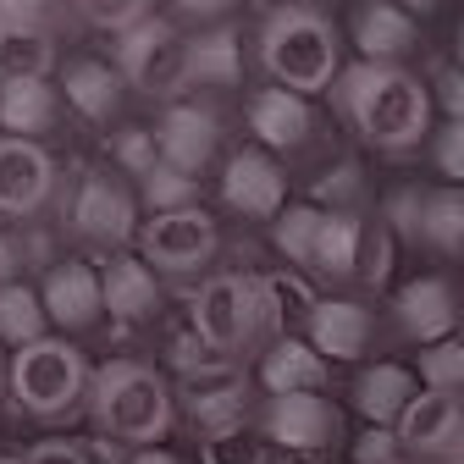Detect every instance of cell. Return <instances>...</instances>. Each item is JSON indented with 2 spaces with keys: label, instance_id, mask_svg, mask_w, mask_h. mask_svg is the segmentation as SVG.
I'll list each match as a JSON object with an SVG mask.
<instances>
[{
  "label": "cell",
  "instance_id": "1",
  "mask_svg": "<svg viewBox=\"0 0 464 464\" xmlns=\"http://www.w3.org/2000/svg\"><path fill=\"white\" fill-rule=\"evenodd\" d=\"M332 105L348 122L360 144L382 150V155H410L426 133H431V89L426 78H415L410 67H376V62H354L343 67Z\"/></svg>",
  "mask_w": 464,
  "mask_h": 464
},
{
  "label": "cell",
  "instance_id": "2",
  "mask_svg": "<svg viewBox=\"0 0 464 464\" xmlns=\"http://www.w3.org/2000/svg\"><path fill=\"white\" fill-rule=\"evenodd\" d=\"M260 67L271 78V89H287V94H332L337 78H343V34H337V17L321 12V6H271L260 17Z\"/></svg>",
  "mask_w": 464,
  "mask_h": 464
},
{
  "label": "cell",
  "instance_id": "3",
  "mask_svg": "<svg viewBox=\"0 0 464 464\" xmlns=\"http://www.w3.org/2000/svg\"><path fill=\"white\" fill-rule=\"evenodd\" d=\"M89 420L100 442H116L128 453L160 448L171 420H178V392L166 387V376L155 365L139 360H111L94 371V392H89Z\"/></svg>",
  "mask_w": 464,
  "mask_h": 464
},
{
  "label": "cell",
  "instance_id": "4",
  "mask_svg": "<svg viewBox=\"0 0 464 464\" xmlns=\"http://www.w3.org/2000/svg\"><path fill=\"white\" fill-rule=\"evenodd\" d=\"M194 332L205 337V348L216 360H249L255 348H271L282 337V315L266 294V276L255 271H221V276H205L194 287Z\"/></svg>",
  "mask_w": 464,
  "mask_h": 464
},
{
  "label": "cell",
  "instance_id": "5",
  "mask_svg": "<svg viewBox=\"0 0 464 464\" xmlns=\"http://www.w3.org/2000/svg\"><path fill=\"white\" fill-rule=\"evenodd\" d=\"M94 371L83 360V348L67 337H44L23 354H12V398L39 420V426H67L89 410Z\"/></svg>",
  "mask_w": 464,
  "mask_h": 464
},
{
  "label": "cell",
  "instance_id": "6",
  "mask_svg": "<svg viewBox=\"0 0 464 464\" xmlns=\"http://www.w3.org/2000/svg\"><path fill=\"white\" fill-rule=\"evenodd\" d=\"M116 72L128 78V89H139L144 100H171L188 89V34H178L171 17H150L139 23L128 39H116Z\"/></svg>",
  "mask_w": 464,
  "mask_h": 464
},
{
  "label": "cell",
  "instance_id": "7",
  "mask_svg": "<svg viewBox=\"0 0 464 464\" xmlns=\"http://www.w3.org/2000/svg\"><path fill=\"white\" fill-rule=\"evenodd\" d=\"M221 249V232H216V216L210 210H171V216H150L144 232H139V260L155 271V276H171V282H194L210 271Z\"/></svg>",
  "mask_w": 464,
  "mask_h": 464
},
{
  "label": "cell",
  "instance_id": "8",
  "mask_svg": "<svg viewBox=\"0 0 464 464\" xmlns=\"http://www.w3.org/2000/svg\"><path fill=\"white\" fill-rule=\"evenodd\" d=\"M67 221H72V232L89 244V249H100V255H128V244L139 238V199L128 194V183L122 178H111V171H83L78 178V188H72V199H67Z\"/></svg>",
  "mask_w": 464,
  "mask_h": 464
},
{
  "label": "cell",
  "instance_id": "9",
  "mask_svg": "<svg viewBox=\"0 0 464 464\" xmlns=\"http://www.w3.org/2000/svg\"><path fill=\"white\" fill-rule=\"evenodd\" d=\"M178 410L183 420L199 431V437H216V431H232V426H244L249 415V371L238 360H205L194 371L178 376Z\"/></svg>",
  "mask_w": 464,
  "mask_h": 464
},
{
  "label": "cell",
  "instance_id": "10",
  "mask_svg": "<svg viewBox=\"0 0 464 464\" xmlns=\"http://www.w3.org/2000/svg\"><path fill=\"white\" fill-rule=\"evenodd\" d=\"M260 437L287 453H332L343 437V410L321 392H294V398H266L260 410Z\"/></svg>",
  "mask_w": 464,
  "mask_h": 464
},
{
  "label": "cell",
  "instance_id": "11",
  "mask_svg": "<svg viewBox=\"0 0 464 464\" xmlns=\"http://www.w3.org/2000/svg\"><path fill=\"white\" fill-rule=\"evenodd\" d=\"M403 464H464V398L420 392L398 420Z\"/></svg>",
  "mask_w": 464,
  "mask_h": 464
},
{
  "label": "cell",
  "instance_id": "12",
  "mask_svg": "<svg viewBox=\"0 0 464 464\" xmlns=\"http://www.w3.org/2000/svg\"><path fill=\"white\" fill-rule=\"evenodd\" d=\"M282 199H287V171H282V160H271V150L244 144V150L227 155V166H221V205L232 216L276 221L287 210Z\"/></svg>",
  "mask_w": 464,
  "mask_h": 464
},
{
  "label": "cell",
  "instance_id": "13",
  "mask_svg": "<svg viewBox=\"0 0 464 464\" xmlns=\"http://www.w3.org/2000/svg\"><path fill=\"white\" fill-rule=\"evenodd\" d=\"M55 67V17L34 0L0 6V83L50 78Z\"/></svg>",
  "mask_w": 464,
  "mask_h": 464
},
{
  "label": "cell",
  "instance_id": "14",
  "mask_svg": "<svg viewBox=\"0 0 464 464\" xmlns=\"http://www.w3.org/2000/svg\"><path fill=\"white\" fill-rule=\"evenodd\" d=\"M55 199V155L28 139L0 133V216L28 221Z\"/></svg>",
  "mask_w": 464,
  "mask_h": 464
},
{
  "label": "cell",
  "instance_id": "15",
  "mask_svg": "<svg viewBox=\"0 0 464 464\" xmlns=\"http://www.w3.org/2000/svg\"><path fill=\"white\" fill-rule=\"evenodd\" d=\"M155 144H160V160L188 171V178H199V171L216 160L221 150V116L210 105H194V100H178L160 111L155 122Z\"/></svg>",
  "mask_w": 464,
  "mask_h": 464
},
{
  "label": "cell",
  "instance_id": "16",
  "mask_svg": "<svg viewBox=\"0 0 464 464\" xmlns=\"http://www.w3.org/2000/svg\"><path fill=\"white\" fill-rule=\"evenodd\" d=\"M39 299L50 310V326L55 337L62 332H89L100 315H105V287H100V266H83V260H55L39 282Z\"/></svg>",
  "mask_w": 464,
  "mask_h": 464
},
{
  "label": "cell",
  "instance_id": "17",
  "mask_svg": "<svg viewBox=\"0 0 464 464\" xmlns=\"http://www.w3.org/2000/svg\"><path fill=\"white\" fill-rule=\"evenodd\" d=\"M392 321L398 332L420 343V348H437L453 337L459 326V294H453V282L448 276H410L392 294Z\"/></svg>",
  "mask_w": 464,
  "mask_h": 464
},
{
  "label": "cell",
  "instance_id": "18",
  "mask_svg": "<svg viewBox=\"0 0 464 464\" xmlns=\"http://www.w3.org/2000/svg\"><path fill=\"white\" fill-rule=\"evenodd\" d=\"M371 332H376L371 304H360V299H321L310 326H304V343L332 365V360H360L371 348Z\"/></svg>",
  "mask_w": 464,
  "mask_h": 464
},
{
  "label": "cell",
  "instance_id": "19",
  "mask_svg": "<svg viewBox=\"0 0 464 464\" xmlns=\"http://www.w3.org/2000/svg\"><path fill=\"white\" fill-rule=\"evenodd\" d=\"M100 287H105V315L122 326H144L160 310V276L139 260V255H116L100 266Z\"/></svg>",
  "mask_w": 464,
  "mask_h": 464
},
{
  "label": "cell",
  "instance_id": "20",
  "mask_svg": "<svg viewBox=\"0 0 464 464\" xmlns=\"http://www.w3.org/2000/svg\"><path fill=\"white\" fill-rule=\"evenodd\" d=\"M249 128L260 139V150H282V155H294L310 144L315 133V111L304 94H287V89H260L249 100Z\"/></svg>",
  "mask_w": 464,
  "mask_h": 464
},
{
  "label": "cell",
  "instance_id": "21",
  "mask_svg": "<svg viewBox=\"0 0 464 464\" xmlns=\"http://www.w3.org/2000/svg\"><path fill=\"white\" fill-rule=\"evenodd\" d=\"M348 34H354V50H360V62H376V67H398V55H410L420 28L415 17L403 12V6H360L354 17H348Z\"/></svg>",
  "mask_w": 464,
  "mask_h": 464
},
{
  "label": "cell",
  "instance_id": "22",
  "mask_svg": "<svg viewBox=\"0 0 464 464\" xmlns=\"http://www.w3.org/2000/svg\"><path fill=\"white\" fill-rule=\"evenodd\" d=\"M365 238H371V227L360 216H337L326 210L321 221V244H315V266H310V282H326V287H348L360 276L365 266Z\"/></svg>",
  "mask_w": 464,
  "mask_h": 464
},
{
  "label": "cell",
  "instance_id": "23",
  "mask_svg": "<svg viewBox=\"0 0 464 464\" xmlns=\"http://www.w3.org/2000/svg\"><path fill=\"white\" fill-rule=\"evenodd\" d=\"M260 387L271 398H294V392H321L326 387V360L304 337H276L266 354H260Z\"/></svg>",
  "mask_w": 464,
  "mask_h": 464
},
{
  "label": "cell",
  "instance_id": "24",
  "mask_svg": "<svg viewBox=\"0 0 464 464\" xmlns=\"http://www.w3.org/2000/svg\"><path fill=\"white\" fill-rule=\"evenodd\" d=\"M122 89H128V78L111 62H94V55H78V62L62 67V100L83 122H105V116L122 111Z\"/></svg>",
  "mask_w": 464,
  "mask_h": 464
},
{
  "label": "cell",
  "instance_id": "25",
  "mask_svg": "<svg viewBox=\"0 0 464 464\" xmlns=\"http://www.w3.org/2000/svg\"><path fill=\"white\" fill-rule=\"evenodd\" d=\"M415 398H420V392H415V371H403V365H392V360L360 371V382H354V410H360L371 426H382V431H398V420L410 415Z\"/></svg>",
  "mask_w": 464,
  "mask_h": 464
},
{
  "label": "cell",
  "instance_id": "26",
  "mask_svg": "<svg viewBox=\"0 0 464 464\" xmlns=\"http://www.w3.org/2000/svg\"><path fill=\"white\" fill-rule=\"evenodd\" d=\"M55 116H62V94H55L50 78H28V83H0V128L6 139H28L39 144Z\"/></svg>",
  "mask_w": 464,
  "mask_h": 464
},
{
  "label": "cell",
  "instance_id": "27",
  "mask_svg": "<svg viewBox=\"0 0 464 464\" xmlns=\"http://www.w3.org/2000/svg\"><path fill=\"white\" fill-rule=\"evenodd\" d=\"M232 89L244 83V50H238V28H205L188 39V89Z\"/></svg>",
  "mask_w": 464,
  "mask_h": 464
},
{
  "label": "cell",
  "instance_id": "28",
  "mask_svg": "<svg viewBox=\"0 0 464 464\" xmlns=\"http://www.w3.org/2000/svg\"><path fill=\"white\" fill-rule=\"evenodd\" d=\"M44 337H55V326H50V310L39 299V287L6 282L0 287V348H17L23 354V348H34Z\"/></svg>",
  "mask_w": 464,
  "mask_h": 464
},
{
  "label": "cell",
  "instance_id": "29",
  "mask_svg": "<svg viewBox=\"0 0 464 464\" xmlns=\"http://www.w3.org/2000/svg\"><path fill=\"white\" fill-rule=\"evenodd\" d=\"M321 221H326V210H321V205H287V210L271 221V244H276V255L294 266V271H304V276H310V266H315Z\"/></svg>",
  "mask_w": 464,
  "mask_h": 464
},
{
  "label": "cell",
  "instance_id": "30",
  "mask_svg": "<svg viewBox=\"0 0 464 464\" xmlns=\"http://www.w3.org/2000/svg\"><path fill=\"white\" fill-rule=\"evenodd\" d=\"M420 244H431L437 255H464V188H437V194H426Z\"/></svg>",
  "mask_w": 464,
  "mask_h": 464
},
{
  "label": "cell",
  "instance_id": "31",
  "mask_svg": "<svg viewBox=\"0 0 464 464\" xmlns=\"http://www.w3.org/2000/svg\"><path fill=\"white\" fill-rule=\"evenodd\" d=\"M139 199H144V210L150 216H171V210H194L199 205V178H188V171H178V166H155L150 178L139 183Z\"/></svg>",
  "mask_w": 464,
  "mask_h": 464
},
{
  "label": "cell",
  "instance_id": "32",
  "mask_svg": "<svg viewBox=\"0 0 464 464\" xmlns=\"http://www.w3.org/2000/svg\"><path fill=\"white\" fill-rule=\"evenodd\" d=\"M420 392H448V398H464V343L448 337L437 348H420Z\"/></svg>",
  "mask_w": 464,
  "mask_h": 464
},
{
  "label": "cell",
  "instance_id": "33",
  "mask_svg": "<svg viewBox=\"0 0 464 464\" xmlns=\"http://www.w3.org/2000/svg\"><path fill=\"white\" fill-rule=\"evenodd\" d=\"M199 464H271V442L249 426H232L199 442Z\"/></svg>",
  "mask_w": 464,
  "mask_h": 464
},
{
  "label": "cell",
  "instance_id": "34",
  "mask_svg": "<svg viewBox=\"0 0 464 464\" xmlns=\"http://www.w3.org/2000/svg\"><path fill=\"white\" fill-rule=\"evenodd\" d=\"M266 294H271V304H276L282 321H304V326H310V315L321 304V294L310 287L304 271H276V276H266Z\"/></svg>",
  "mask_w": 464,
  "mask_h": 464
},
{
  "label": "cell",
  "instance_id": "35",
  "mask_svg": "<svg viewBox=\"0 0 464 464\" xmlns=\"http://www.w3.org/2000/svg\"><path fill=\"white\" fill-rule=\"evenodd\" d=\"M315 199H326V210H337V216H360V205L371 199V188H365V171H360L354 160L332 166L326 178L315 183Z\"/></svg>",
  "mask_w": 464,
  "mask_h": 464
},
{
  "label": "cell",
  "instance_id": "36",
  "mask_svg": "<svg viewBox=\"0 0 464 464\" xmlns=\"http://www.w3.org/2000/svg\"><path fill=\"white\" fill-rule=\"evenodd\" d=\"M111 160L128 171L133 183H144L150 171L160 166V144H155V128H122L111 139Z\"/></svg>",
  "mask_w": 464,
  "mask_h": 464
},
{
  "label": "cell",
  "instance_id": "37",
  "mask_svg": "<svg viewBox=\"0 0 464 464\" xmlns=\"http://www.w3.org/2000/svg\"><path fill=\"white\" fill-rule=\"evenodd\" d=\"M382 227L392 232V238L415 244L420 227H426V194H420V188H392V194L382 199Z\"/></svg>",
  "mask_w": 464,
  "mask_h": 464
},
{
  "label": "cell",
  "instance_id": "38",
  "mask_svg": "<svg viewBox=\"0 0 464 464\" xmlns=\"http://www.w3.org/2000/svg\"><path fill=\"white\" fill-rule=\"evenodd\" d=\"M431 160H437V171L448 178V188H464V122L437 128V139H431Z\"/></svg>",
  "mask_w": 464,
  "mask_h": 464
},
{
  "label": "cell",
  "instance_id": "39",
  "mask_svg": "<svg viewBox=\"0 0 464 464\" xmlns=\"http://www.w3.org/2000/svg\"><path fill=\"white\" fill-rule=\"evenodd\" d=\"M392 244H398V238L376 221L371 238H365V266H360V276L371 282V294H376V287H387V276H392Z\"/></svg>",
  "mask_w": 464,
  "mask_h": 464
},
{
  "label": "cell",
  "instance_id": "40",
  "mask_svg": "<svg viewBox=\"0 0 464 464\" xmlns=\"http://www.w3.org/2000/svg\"><path fill=\"white\" fill-rule=\"evenodd\" d=\"M83 17H89L94 28H105V34H116V39H128V34H133L139 23H150L155 12H150V6H89Z\"/></svg>",
  "mask_w": 464,
  "mask_h": 464
},
{
  "label": "cell",
  "instance_id": "41",
  "mask_svg": "<svg viewBox=\"0 0 464 464\" xmlns=\"http://www.w3.org/2000/svg\"><path fill=\"white\" fill-rule=\"evenodd\" d=\"M354 464H403V448H398V431H382V426H365V437L354 442Z\"/></svg>",
  "mask_w": 464,
  "mask_h": 464
},
{
  "label": "cell",
  "instance_id": "42",
  "mask_svg": "<svg viewBox=\"0 0 464 464\" xmlns=\"http://www.w3.org/2000/svg\"><path fill=\"white\" fill-rule=\"evenodd\" d=\"M431 100L448 111V122H464V72H459L453 62L431 72Z\"/></svg>",
  "mask_w": 464,
  "mask_h": 464
},
{
  "label": "cell",
  "instance_id": "43",
  "mask_svg": "<svg viewBox=\"0 0 464 464\" xmlns=\"http://www.w3.org/2000/svg\"><path fill=\"white\" fill-rule=\"evenodd\" d=\"M28 464H89V453H83L78 442H67V437H44V442L28 453Z\"/></svg>",
  "mask_w": 464,
  "mask_h": 464
},
{
  "label": "cell",
  "instance_id": "44",
  "mask_svg": "<svg viewBox=\"0 0 464 464\" xmlns=\"http://www.w3.org/2000/svg\"><path fill=\"white\" fill-rule=\"evenodd\" d=\"M17 266H23V238H6V232H0V287L17 282Z\"/></svg>",
  "mask_w": 464,
  "mask_h": 464
},
{
  "label": "cell",
  "instance_id": "45",
  "mask_svg": "<svg viewBox=\"0 0 464 464\" xmlns=\"http://www.w3.org/2000/svg\"><path fill=\"white\" fill-rule=\"evenodd\" d=\"M128 464H178V453H166V448H144V453H128Z\"/></svg>",
  "mask_w": 464,
  "mask_h": 464
},
{
  "label": "cell",
  "instance_id": "46",
  "mask_svg": "<svg viewBox=\"0 0 464 464\" xmlns=\"http://www.w3.org/2000/svg\"><path fill=\"white\" fill-rule=\"evenodd\" d=\"M12 392V360H6V348H0V398Z\"/></svg>",
  "mask_w": 464,
  "mask_h": 464
},
{
  "label": "cell",
  "instance_id": "47",
  "mask_svg": "<svg viewBox=\"0 0 464 464\" xmlns=\"http://www.w3.org/2000/svg\"><path fill=\"white\" fill-rule=\"evenodd\" d=\"M453 67L464 72V23H459V34H453Z\"/></svg>",
  "mask_w": 464,
  "mask_h": 464
},
{
  "label": "cell",
  "instance_id": "48",
  "mask_svg": "<svg viewBox=\"0 0 464 464\" xmlns=\"http://www.w3.org/2000/svg\"><path fill=\"white\" fill-rule=\"evenodd\" d=\"M0 464H28V453H23V459H17V453H0Z\"/></svg>",
  "mask_w": 464,
  "mask_h": 464
},
{
  "label": "cell",
  "instance_id": "49",
  "mask_svg": "<svg viewBox=\"0 0 464 464\" xmlns=\"http://www.w3.org/2000/svg\"><path fill=\"white\" fill-rule=\"evenodd\" d=\"M459 343H464V332H459Z\"/></svg>",
  "mask_w": 464,
  "mask_h": 464
}]
</instances>
